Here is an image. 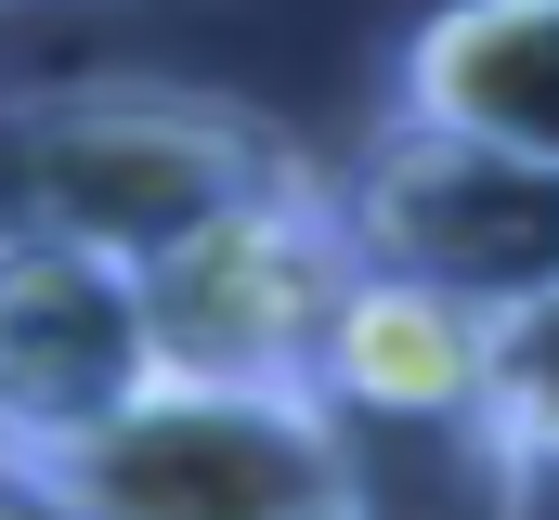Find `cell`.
<instances>
[{"instance_id":"cell-1","label":"cell","mask_w":559,"mask_h":520,"mask_svg":"<svg viewBox=\"0 0 559 520\" xmlns=\"http://www.w3.org/2000/svg\"><path fill=\"white\" fill-rule=\"evenodd\" d=\"M286 182H312V156L235 92H182V79L0 92V222L118 248L131 273H156L169 248H195L209 222L261 209Z\"/></svg>"},{"instance_id":"cell-2","label":"cell","mask_w":559,"mask_h":520,"mask_svg":"<svg viewBox=\"0 0 559 520\" xmlns=\"http://www.w3.org/2000/svg\"><path fill=\"white\" fill-rule=\"evenodd\" d=\"M338 222L365 273L429 286V299H468V312H534L559 299V169L521 143H481L455 118H391L338 156Z\"/></svg>"},{"instance_id":"cell-3","label":"cell","mask_w":559,"mask_h":520,"mask_svg":"<svg viewBox=\"0 0 559 520\" xmlns=\"http://www.w3.org/2000/svg\"><path fill=\"white\" fill-rule=\"evenodd\" d=\"M52 482L92 520H365L352 429L325 416V390H235V378H156Z\"/></svg>"},{"instance_id":"cell-4","label":"cell","mask_w":559,"mask_h":520,"mask_svg":"<svg viewBox=\"0 0 559 520\" xmlns=\"http://www.w3.org/2000/svg\"><path fill=\"white\" fill-rule=\"evenodd\" d=\"M352 286H365V248L338 222V169H312V182L209 222L195 248H169L143 273L156 365L169 378H235V390H325V339H338Z\"/></svg>"},{"instance_id":"cell-5","label":"cell","mask_w":559,"mask_h":520,"mask_svg":"<svg viewBox=\"0 0 559 520\" xmlns=\"http://www.w3.org/2000/svg\"><path fill=\"white\" fill-rule=\"evenodd\" d=\"M156 378V299L131 260L0 222V469H66Z\"/></svg>"},{"instance_id":"cell-6","label":"cell","mask_w":559,"mask_h":520,"mask_svg":"<svg viewBox=\"0 0 559 520\" xmlns=\"http://www.w3.org/2000/svg\"><path fill=\"white\" fill-rule=\"evenodd\" d=\"M325 403L352 429H442V416H495V312L429 299L365 273L338 339H325Z\"/></svg>"},{"instance_id":"cell-7","label":"cell","mask_w":559,"mask_h":520,"mask_svg":"<svg viewBox=\"0 0 559 520\" xmlns=\"http://www.w3.org/2000/svg\"><path fill=\"white\" fill-rule=\"evenodd\" d=\"M404 118H455L559 169V0H442L391 66Z\"/></svg>"},{"instance_id":"cell-8","label":"cell","mask_w":559,"mask_h":520,"mask_svg":"<svg viewBox=\"0 0 559 520\" xmlns=\"http://www.w3.org/2000/svg\"><path fill=\"white\" fill-rule=\"evenodd\" d=\"M338 416V403H325ZM352 429V416H338ZM534 456L508 442V416H442V429H352V508L365 520H521L534 508Z\"/></svg>"},{"instance_id":"cell-9","label":"cell","mask_w":559,"mask_h":520,"mask_svg":"<svg viewBox=\"0 0 559 520\" xmlns=\"http://www.w3.org/2000/svg\"><path fill=\"white\" fill-rule=\"evenodd\" d=\"M495 416H508V442L534 469H559V299L495 326Z\"/></svg>"},{"instance_id":"cell-10","label":"cell","mask_w":559,"mask_h":520,"mask_svg":"<svg viewBox=\"0 0 559 520\" xmlns=\"http://www.w3.org/2000/svg\"><path fill=\"white\" fill-rule=\"evenodd\" d=\"M0 520H92V508H79L52 469H0Z\"/></svg>"},{"instance_id":"cell-11","label":"cell","mask_w":559,"mask_h":520,"mask_svg":"<svg viewBox=\"0 0 559 520\" xmlns=\"http://www.w3.org/2000/svg\"><path fill=\"white\" fill-rule=\"evenodd\" d=\"M0 13H13V0H0Z\"/></svg>"}]
</instances>
